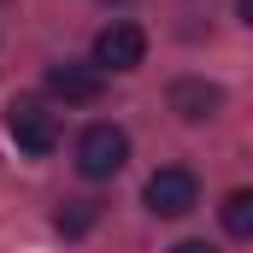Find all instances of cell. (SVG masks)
Listing matches in <instances>:
<instances>
[{
  "label": "cell",
  "instance_id": "1",
  "mask_svg": "<svg viewBox=\"0 0 253 253\" xmlns=\"http://www.w3.org/2000/svg\"><path fill=\"white\" fill-rule=\"evenodd\" d=\"M6 135L24 147V153H53L59 147V124H53V112L42 106V100H30V94H12L6 100Z\"/></svg>",
  "mask_w": 253,
  "mask_h": 253
},
{
  "label": "cell",
  "instance_id": "7",
  "mask_svg": "<svg viewBox=\"0 0 253 253\" xmlns=\"http://www.w3.org/2000/svg\"><path fill=\"white\" fill-rule=\"evenodd\" d=\"M224 230L242 236V242H253V189H236L224 200Z\"/></svg>",
  "mask_w": 253,
  "mask_h": 253
},
{
  "label": "cell",
  "instance_id": "5",
  "mask_svg": "<svg viewBox=\"0 0 253 253\" xmlns=\"http://www.w3.org/2000/svg\"><path fill=\"white\" fill-rule=\"evenodd\" d=\"M100 71L94 65H53L47 71V94L65 100V106H88V100H100Z\"/></svg>",
  "mask_w": 253,
  "mask_h": 253
},
{
  "label": "cell",
  "instance_id": "6",
  "mask_svg": "<svg viewBox=\"0 0 253 253\" xmlns=\"http://www.w3.org/2000/svg\"><path fill=\"white\" fill-rule=\"evenodd\" d=\"M218 106H224V94H218L212 83H200V77H183V83H171V112H177L183 124H206Z\"/></svg>",
  "mask_w": 253,
  "mask_h": 253
},
{
  "label": "cell",
  "instance_id": "2",
  "mask_svg": "<svg viewBox=\"0 0 253 253\" xmlns=\"http://www.w3.org/2000/svg\"><path fill=\"white\" fill-rule=\"evenodd\" d=\"M124 165H129V135L118 124H88L83 129V141H77V171L83 177L100 183V177H118Z\"/></svg>",
  "mask_w": 253,
  "mask_h": 253
},
{
  "label": "cell",
  "instance_id": "9",
  "mask_svg": "<svg viewBox=\"0 0 253 253\" xmlns=\"http://www.w3.org/2000/svg\"><path fill=\"white\" fill-rule=\"evenodd\" d=\"M171 253H218V248H212V242H177Z\"/></svg>",
  "mask_w": 253,
  "mask_h": 253
},
{
  "label": "cell",
  "instance_id": "8",
  "mask_svg": "<svg viewBox=\"0 0 253 253\" xmlns=\"http://www.w3.org/2000/svg\"><path fill=\"white\" fill-rule=\"evenodd\" d=\"M53 224H59V236H83V230L94 224V200H65V212Z\"/></svg>",
  "mask_w": 253,
  "mask_h": 253
},
{
  "label": "cell",
  "instance_id": "3",
  "mask_svg": "<svg viewBox=\"0 0 253 253\" xmlns=\"http://www.w3.org/2000/svg\"><path fill=\"white\" fill-rule=\"evenodd\" d=\"M141 59H147V36L135 24H106L94 36V65L100 71H135Z\"/></svg>",
  "mask_w": 253,
  "mask_h": 253
},
{
  "label": "cell",
  "instance_id": "10",
  "mask_svg": "<svg viewBox=\"0 0 253 253\" xmlns=\"http://www.w3.org/2000/svg\"><path fill=\"white\" fill-rule=\"evenodd\" d=\"M236 12H242V24H253V0H236Z\"/></svg>",
  "mask_w": 253,
  "mask_h": 253
},
{
  "label": "cell",
  "instance_id": "4",
  "mask_svg": "<svg viewBox=\"0 0 253 253\" xmlns=\"http://www.w3.org/2000/svg\"><path fill=\"white\" fill-rule=\"evenodd\" d=\"M194 177L183 171V165H165V171H153L147 177V206L159 212V218H183V212H194Z\"/></svg>",
  "mask_w": 253,
  "mask_h": 253
}]
</instances>
